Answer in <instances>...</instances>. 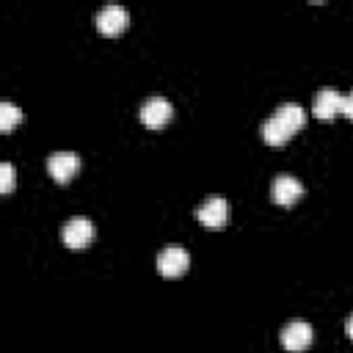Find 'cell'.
Masks as SVG:
<instances>
[{
  "mask_svg": "<svg viewBox=\"0 0 353 353\" xmlns=\"http://www.w3.org/2000/svg\"><path fill=\"white\" fill-rule=\"evenodd\" d=\"M61 240L66 248H85L94 240V221L85 215H72L61 229Z\"/></svg>",
  "mask_w": 353,
  "mask_h": 353,
  "instance_id": "obj_1",
  "label": "cell"
},
{
  "mask_svg": "<svg viewBox=\"0 0 353 353\" xmlns=\"http://www.w3.org/2000/svg\"><path fill=\"white\" fill-rule=\"evenodd\" d=\"M196 221L204 223V226H210V229L226 226V221H229V201L223 196H218V193L207 196L204 204L196 207Z\"/></svg>",
  "mask_w": 353,
  "mask_h": 353,
  "instance_id": "obj_2",
  "label": "cell"
},
{
  "mask_svg": "<svg viewBox=\"0 0 353 353\" xmlns=\"http://www.w3.org/2000/svg\"><path fill=\"white\" fill-rule=\"evenodd\" d=\"M138 116H141V121H143L149 130H160L163 124L171 121V116H174V105H171L165 97L154 94V97H149V99L141 105Z\"/></svg>",
  "mask_w": 353,
  "mask_h": 353,
  "instance_id": "obj_3",
  "label": "cell"
},
{
  "mask_svg": "<svg viewBox=\"0 0 353 353\" xmlns=\"http://www.w3.org/2000/svg\"><path fill=\"white\" fill-rule=\"evenodd\" d=\"M94 22H97L99 33H105V36H116V33H121V30L127 28L130 14H127L124 6H119V3H108V6H102V8L97 11Z\"/></svg>",
  "mask_w": 353,
  "mask_h": 353,
  "instance_id": "obj_4",
  "label": "cell"
},
{
  "mask_svg": "<svg viewBox=\"0 0 353 353\" xmlns=\"http://www.w3.org/2000/svg\"><path fill=\"white\" fill-rule=\"evenodd\" d=\"M312 336H314V331H312V325H309L306 320H290V323L281 328V334H279L281 345H284L290 353L306 350L309 342H312Z\"/></svg>",
  "mask_w": 353,
  "mask_h": 353,
  "instance_id": "obj_5",
  "label": "cell"
},
{
  "mask_svg": "<svg viewBox=\"0 0 353 353\" xmlns=\"http://www.w3.org/2000/svg\"><path fill=\"white\" fill-rule=\"evenodd\" d=\"M270 196H273L276 204L290 207V204H295V201L303 196V185H301V179L292 176V174H276V179H273V185H270Z\"/></svg>",
  "mask_w": 353,
  "mask_h": 353,
  "instance_id": "obj_6",
  "label": "cell"
},
{
  "mask_svg": "<svg viewBox=\"0 0 353 353\" xmlns=\"http://www.w3.org/2000/svg\"><path fill=\"white\" fill-rule=\"evenodd\" d=\"M188 265H190V254L185 248H179V245H168V248H163L157 254V270L163 276H168V279L171 276H182L188 270Z\"/></svg>",
  "mask_w": 353,
  "mask_h": 353,
  "instance_id": "obj_7",
  "label": "cell"
},
{
  "mask_svg": "<svg viewBox=\"0 0 353 353\" xmlns=\"http://www.w3.org/2000/svg\"><path fill=\"white\" fill-rule=\"evenodd\" d=\"M80 168V157L74 152H52L47 157V171L55 182H69Z\"/></svg>",
  "mask_w": 353,
  "mask_h": 353,
  "instance_id": "obj_8",
  "label": "cell"
},
{
  "mask_svg": "<svg viewBox=\"0 0 353 353\" xmlns=\"http://www.w3.org/2000/svg\"><path fill=\"white\" fill-rule=\"evenodd\" d=\"M342 99H345V94H339L336 88H320L314 94L312 113L317 119H334L336 113H342Z\"/></svg>",
  "mask_w": 353,
  "mask_h": 353,
  "instance_id": "obj_9",
  "label": "cell"
},
{
  "mask_svg": "<svg viewBox=\"0 0 353 353\" xmlns=\"http://www.w3.org/2000/svg\"><path fill=\"white\" fill-rule=\"evenodd\" d=\"M273 116L290 130V132H295V130H301L303 127V121H306V110L298 105V102H281L276 110H273Z\"/></svg>",
  "mask_w": 353,
  "mask_h": 353,
  "instance_id": "obj_10",
  "label": "cell"
},
{
  "mask_svg": "<svg viewBox=\"0 0 353 353\" xmlns=\"http://www.w3.org/2000/svg\"><path fill=\"white\" fill-rule=\"evenodd\" d=\"M259 132H262V138L270 143V146H281V143H287L290 141V130L276 119V116H270V119H265L262 121V127H259Z\"/></svg>",
  "mask_w": 353,
  "mask_h": 353,
  "instance_id": "obj_11",
  "label": "cell"
},
{
  "mask_svg": "<svg viewBox=\"0 0 353 353\" xmlns=\"http://www.w3.org/2000/svg\"><path fill=\"white\" fill-rule=\"evenodd\" d=\"M17 121H22V110H19L14 102L3 99V102H0V130H3V132H8Z\"/></svg>",
  "mask_w": 353,
  "mask_h": 353,
  "instance_id": "obj_12",
  "label": "cell"
},
{
  "mask_svg": "<svg viewBox=\"0 0 353 353\" xmlns=\"http://www.w3.org/2000/svg\"><path fill=\"white\" fill-rule=\"evenodd\" d=\"M14 188V165L11 163H0V190L8 193Z\"/></svg>",
  "mask_w": 353,
  "mask_h": 353,
  "instance_id": "obj_13",
  "label": "cell"
},
{
  "mask_svg": "<svg viewBox=\"0 0 353 353\" xmlns=\"http://www.w3.org/2000/svg\"><path fill=\"white\" fill-rule=\"evenodd\" d=\"M342 113H345L347 119H353V91L345 94V99H342Z\"/></svg>",
  "mask_w": 353,
  "mask_h": 353,
  "instance_id": "obj_14",
  "label": "cell"
},
{
  "mask_svg": "<svg viewBox=\"0 0 353 353\" xmlns=\"http://www.w3.org/2000/svg\"><path fill=\"white\" fill-rule=\"evenodd\" d=\"M345 331H347V336H350V339H353V314H350V317H347V323H345Z\"/></svg>",
  "mask_w": 353,
  "mask_h": 353,
  "instance_id": "obj_15",
  "label": "cell"
}]
</instances>
